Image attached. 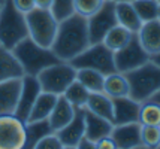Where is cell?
<instances>
[{
	"mask_svg": "<svg viewBox=\"0 0 160 149\" xmlns=\"http://www.w3.org/2000/svg\"><path fill=\"white\" fill-rule=\"evenodd\" d=\"M87 18L73 14L58 21L57 33L51 49L60 61H72L84 49L90 46Z\"/></svg>",
	"mask_w": 160,
	"mask_h": 149,
	"instance_id": "cell-1",
	"label": "cell"
},
{
	"mask_svg": "<svg viewBox=\"0 0 160 149\" xmlns=\"http://www.w3.org/2000/svg\"><path fill=\"white\" fill-rule=\"evenodd\" d=\"M12 54L20 63L24 75L28 76H38L43 69L60 61L51 48H43L30 37L21 40L12 49Z\"/></svg>",
	"mask_w": 160,
	"mask_h": 149,
	"instance_id": "cell-2",
	"label": "cell"
},
{
	"mask_svg": "<svg viewBox=\"0 0 160 149\" xmlns=\"http://www.w3.org/2000/svg\"><path fill=\"white\" fill-rule=\"evenodd\" d=\"M26 37H28L26 15L18 12L11 0H6L0 6V46L12 51Z\"/></svg>",
	"mask_w": 160,
	"mask_h": 149,
	"instance_id": "cell-3",
	"label": "cell"
},
{
	"mask_svg": "<svg viewBox=\"0 0 160 149\" xmlns=\"http://www.w3.org/2000/svg\"><path fill=\"white\" fill-rule=\"evenodd\" d=\"M130 86V95L136 101H147L160 90V67L151 60L141 67L126 73Z\"/></svg>",
	"mask_w": 160,
	"mask_h": 149,
	"instance_id": "cell-4",
	"label": "cell"
},
{
	"mask_svg": "<svg viewBox=\"0 0 160 149\" xmlns=\"http://www.w3.org/2000/svg\"><path fill=\"white\" fill-rule=\"evenodd\" d=\"M28 29V37L43 48H51L57 33L58 21L52 15L51 9L35 7L26 15Z\"/></svg>",
	"mask_w": 160,
	"mask_h": 149,
	"instance_id": "cell-5",
	"label": "cell"
},
{
	"mask_svg": "<svg viewBox=\"0 0 160 149\" xmlns=\"http://www.w3.org/2000/svg\"><path fill=\"white\" fill-rule=\"evenodd\" d=\"M36 78L42 91L51 92L54 95H63L68 86L77 79V69L68 61H58L43 69Z\"/></svg>",
	"mask_w": 160,
	"mask_h": 149,
	"instance_id": "cell-6",
	"label": "cell"
},
{
	"mask_svg": "<svg viewBox=\"0 0 160 149\" xmlns=\"http://www.w3.org/2000/svg\"><path fill=\"white\" fill-rule=\"evenodd\" d=\"M75 69H93L100 72L102 75H111L115 70L114 52L106 48L103 43H91L87 49L69 61Z\"/></svg>",
	"mask_w": 160,
	"mask_h": 149,
	"instance_id": "cell-7",
	"label": "cell"
},
{
	"mask_svg": "<svg viewBox=\"0 0 160 149\" xmlns=\"http://www.w3.org/2000/svg\"><path fill=\"white\" fill-rule=\"evenodd\" d=\"M118 24L117 15H115V2L106 0L103 6L99 9L96 14L87 18V27H88V37L90 43L103 42L106 33Z\"/></svg>",
	"mask_w": 160,
	"mask_h": 149,
	"instance_id": "cell-8",
	"label": "cell"
},
{
	"mask_svg": "<svg viewBox=\"0 0 160 149\" xmlns=\"http://www.w3.org/2000/svg\"><path fill=\"white\" fill-rule=\"evenodd\" d=\"M26 122L14 114L0 115V149H24Z\"/></svg>",
	"mask_w": 160,
	"mask_h": 149,
	"instance_id": "cell-9",
	"label": "cell"
},
{
	"mask_svg": "<svg viewBox=\"0 0 160 149\" xmlns=\"http://www.w3.org/2000/svg\"><path fill=\"white\" fill-rule=\"evenodd\" d=\"M150 55L145 52V49L141 46L139 40L136 37V33L132 37V40L126 45L124 48L114 52V63H115V70L120 73H129L141 67L142 64L150 61Z\"/></svg>",
	"mask_w": 160,
	"mask_h": 149,
	"instance_id": "cell-10",
	"label": "cell"
},
{
	"mask_svg": "<svg viewBox=\"0 0 160 149\" xmlns=\"http://www.w3.org/2000/svg\"><path fill=\"white\" fill-rule=\"evenodd\" d=\"M41 92L42 90L38 78L24 75L21 78V90L20 95H18V101H17V107H15L14 112L15 116H18L20 119L26 122L28 118V114H30V110H32V107H33L36 99Z\"/></svg>",
	"mask_w": 160,
	"mask_h": 149,
	"instance_id": "cell-11",
	"label": "cell"
},
{
	"mask_svg": "<svg viewBox=\"0 0 160 149\" xmlns=\"http://www.w3.org/2000/svg\"><path fill=\"white\" fill-rule=\"evenodd\" d=\"M112 140L117 145V149H135L141 146V124L139 122H130V124H121L114 125L111 131Z\"/></svg>",
	"mask_w": 160,
	"mask_h": 149,
	"instance_id": "cell-12",
	"label": "cell"
},
{
	"mask_svg": "<svg viewBox=\"0 0 160 149\" xmlns=\"http://www.w3.org/2000/svg\"><path fill=\"white\" fill-rule=\"evenodd\" d=\"M56 136L66 148H75L85 136V124H84V112L82 107L75 110V116L66 127L56 131Z\"/></svg>",
	"mask_w": 160,
	"mask_h": 149,
	"instance_id": "cell-13",
	"label": "cell"
},
{
	"mask_svg": "<svg viewBox=\"0 0 160 149\" xmlns=\"http://www.w3.org/2000/svg\"><path fill=\"white\" fill-rule=\"evenodd\" d=\"M112 103H114V119H112L114 125L138 122L141 106L139 101L133 100L132 97H120V99H112Z\"/></svg>",
	"mask_w": 160,
	"mask_h": 149,
	"instance_id": "cell-14",
	"label": "cell"
},
{
	"mask_svg": "<svg viewBox=\"0 0 160 149\" xmlns=\"http://www.w3.org/2000/svg\"><path fill=\"white\" fill-rule=\"evenodd\" d=\"M84 112V124H85V139L91 142H98L99 139L111 136V131L114 128V124L111 121L105 119L102 116H98L88 109L82 107Z\"/></svg>",
	"mask_w": 160,
	"mask_h": 149,
	"instance_id": "cell-15",
	"label": "cell"
},
{
	"mask_svg": "<svg viewBox=\"0 0 160 149\" xmlns=\"http://www.w3.org/2000/svg\"><path fill=\"white\" fill-rule=\"evenodd\" d=\"M136 37L150 57L160 52V21L153 20L142 22L141 29L136 31Z\"/></svg>",
	"mask_w": 160,
	"mask_h": 149,
	"instance_id": "cell-16",
	"label": "cell"
},
{
	"mask_svg": "<svg viewBox=\"0 0 160 149\" xmlns=\"http://www.w3.org/2000/svg\"><path fill=\"white\" fill-rule=\"evenodd\" d=\"M75 110L77 109L72 106L63 95H58L56 106H54V109H52V112H51L48 118V124L51 130H52V133H56L58 130H62L63 127H66L70 121L73 119Z\"/></svg>",
	"mask_w": 160,
	"mask_h": 149,
	"instance_id": "cell-17",
	"label": "cell"
},
{
	"mask_svg": "<svg viewBox=\"0 0 160 149\" xmlns=\"http://www.w3.org/2000/svg\"><path fill=\"white\" fill-rule=\"evenodd\" d=\"M21 90V79L0 84V115L14 114Z\"/></svg>",
	"mask_w": 160,
	"mask_h": 149,
	"instance_id": "cell-18",
	"label": "cell"
},
{
	"mask_svg": "<svg viewBox=\"0 0 160 149\" xmlns=\"http://www.w3.org/2000/svg\"><path fill=\"white\" fill-rule=\"evenodd\" d=\"M24 76V72L21 69L20 63L14 57L12 51L0 46V84L12 81V79H21Z\"/></svg>",
	"mask_w": 160,
	"mask_h": 149,
	"instance_id": "cell-19",
	"label": "cell"
},
{
	"mask_svg": "<svg viewBox=\"0 0 160 149\" xmlns=\"http://www.w3.org/2000/svg\"><path fill=\"white\" fill-rule=\"evenodd\" d=\"M57 99L58 95H54L51 92H45L42 91L38 99H36L35 105L32 107L30 114H28V118L26 122H35V121H45L49 118V115L52 112V109L56 106Z\"/></svg>",
	"mask_w": 160,
	"mask_h": 149,
	"instance_id": "cell-20",
	"label": "cell"
},
{
	"mask_svg": "<svg viewBox=\"0 0 160 149\" xmlns=\"http://www.w3.org/2000/svg\"><path fill=\"white\" fill-rule=\"evenodd\" d=\"M84 107L88 109L94 115L102 116L111 122L114 119V103H112L111 97H108L105 92H90L88 100Z\"/></svg>",
	"mask_w": 160,
	"mask_h": 149,
	"instance_id": "cell-21",
	"label": "cell"
},
{
	"mask_svg": "<svg viewBox=\"0 0 160 149\" xmlns=\"http://www.w3.org/2000/svg\"><path fill=\"white\" fill-rule=\"evenodd\" d=\"M115 15L120 26L130 30L132 33H136L142 26V21L136 14L132 2H115Z\"/></svg>",
	"mask_w": 160,
	"mask_h": 149,
	"instance_id": "cell-22",
	"label": "cell"
},
{
	"mask_svg": "<svg viewBox=\"0 0 160 149\" xmlns=\"http://www.w3.org/2000/svg\"><path fill=\"white\" fill-rule=\"evenodd\" d=\"M103 92L111 99H120V97H129L130 95V86L126 75L120 72H114L111 75L105 76Z\"/></svg>",
	"mask_w": 160,
	"mask_h": 149,
	"instance_id": "cell-23",
	"label": "cell"
},
{
	"mask_svg": "<svg viewBox=\"0 0 160 149\" xmlns=\"http://www.w3.org/2000/svg\"><path fill=\"white\" fill-rule=\"evenodd\" d=\"M135 36V33H132L130 30L124 29L123 26L117 24L115 27H112L106 36L103 37V45L106 48H109L112 52H117L118 49L124 48L127 43L132 40V37Z\"/></svg>",
	"mask_w": 160,
	"mask_h": 149,
	"instance_id": "cell-24",
	"label": "cell"
},
{
	"mask_svg": "<svg viewBox=\"0 0 160 149\" xmlns=\"http://www.w3.org/2000/svg\"><path fill=\"white\" fill-rule=\"evenodd\" d=\"M77 81L90 92H103L105 75L93 69H77Z\"/></svg>",
	"mask_w": 160,
	"mask_h": 149,
	"instance_id": "cell-25",
	"label": "cell"
},
{
	"mask_svg": "<svg viewBox=\"0 0 160 149\" xmlns=\"http://www.w3.org/2000/svg\"><path fill=\"white\" fill-rule=\"evenodd\" d=\"M52 130L49 127L48 119L45 121H35V122H26V145L24 149H33L35 145L42 137L51 134Z\"/></svg>",
	"mask_w": 160,
	"mask_h": 149,
	"instance_id": "cell-26",
	"label": "cell"
},
{
	"mask_svg": "<svg viewBox=\"0 0 160 149\" xmlns=\"http://www.w3.org/2000/svg\"><path fill=\"white\" fill-rule=\"evenodd\" d=\"M138 122L141 125H157V127H160V106L153 100L142 101L139 106Z\"/></svg>",
	"mask_w": 160,
	"mask_h": 149,
	"instance_id": "cell-27",
	"label": "cell"
},
{
	"mask_svg": "<svg viewBox=\"0 0 160 149\" xmlns=\"http://www.w3.org/2000/svg\"><path fill=\"white\" fill-rule=\"evenodd\" d=\"M88 95H90V91L87 88H84L77 79L68 86V90L63 92V97L69 101L75 109H81V107L85 106L87 100H88Z\"/></svg>",
	"mask_w": 160,
	"mask_h": 149,
	"instance_id": "cell-28",
	"label": "cell"
},
{
	"mask_svg": "<svg viewBox=\"0 0 160 149\" xmlns=\"http://www.w3.org/2000/svg\"><path fill=\"white\" fill-rule=\"evenodd\" d=\"M132 5L142 22L157 20V14H159L157 0H132Z\"/></svg>",
	"mask_w": 160,
	"mask_h": 149,
	"instance_id": "cell-29",
	"label": "cell"
},
{
	"mask_svg": "<svg viewBox=\"0 0 160 149\" xmlns=\"http://www.w3.org/2000/svg\"><path fill=\"white\" fill-rule=\"evenodd\" d=\"M106 0H73V11L84 18H90L103 6Z\"/></svg>",
	"mask_w": 160,
	"mask_h": 149,
	"instance_id": "cell-30",
	"label": "cell"
},
{
	"mask_svg": "<svg viewBox=\"0 0 160 149\" xmlns=\"http://www.w3.org/2000/svg\"><path fill=\"white\" fill-rule=\"evenodd\" d=\"M141 142H142V146L157 149L160 146V127L141 125Z\"/></svg>",
	"mask_w": 160,
	"mask_h": 149,
	"instance_id": "cell-31",
	"label": "cell"
},
{
	"mask_svg": "<svg viewBox=\"0 0 160 149\" xmlns=\"http://www.w3.org/2000/svg\"><path fill=\"white\" fill-rule=\"evenodd\" d=\"M51 12L56 16L57 21H62L64 18L73 15L75 14V11H73V0H54L52 6H51Z\"/></svg>",
	"mask_w": 160,
	"mask_h": 149,
	"instance_id": "cell-32",
	"label": "cell"
},
{
	"mask_svg": "<svg viewBox=\"0 0 160 149\" xmlns=\"http://www.w3.org/2000/svg\"><path fill=\"white\" fill-rule=\"evenodd\" d=\"M33 149H63V145L58 140L56 133H51V134H47L45 137H42L35 145Z\"/></svg>",
	"mask_w": 160,
	"mask_h": 149,
	"instance_id": "cell-33",
	"label": "cell"
},
{
	"mask_svg": "<svg viewBox=\"0 0 160 149\" xmlns=\"http://www.w3.org/2000/svg\"><path fill=\"white\" fill-rule=\"evenodd\" d=\"M11 2H12L15 9L24 15H27L28 12H32L36 7L35 0H11Z\"/></svg>",
	"mask_w": 160,
	"mask_h": 149,
	"instance_id": "cell-34",
	"label": "cell"
},
{
	"mask_svg": "<svg viewBox=\"0 0 160 149\" xmlns=\"http://www.w3.org/2000/svg\"><path fill=\"white\" fill-rule=\"evenodd\" d=\"M96 143V149H117V145L112 140L111 136H106V137H102L99 139Z\"/></svg>",
	"mask_w": 160,
	"mask_h": 149,
	"instance_id": "cell-35",
	"label": "cell"
},
{
	"mask_svg": "<svg viewBox=\"0 0 160 149\" xmlns=\"http://www.w3.org/2000/svg\"><path fill=\"white\" fill-rule=\"evenodd\" d=\"M75 149H96V143L88 140V139H85V137H82L81 142L75 146Z\"/></svg>",
	"mask_w": 160,
	"mask_h": 149,
	"instance_id": "cell-36",
	"label": "cell"
},
{
	"mask_svg": "<svg viewBox=\"0 0 160 149\" xmlns=\"http://www.w3.org/2000/svg\"><path fill=\"white\" fill-rule=\"evenodd\" d=\"M52 2H54V0H35V5H36V7H39V9H51Z\"/></svg>",
	"mask_w": 160,
	"mask_h": 149,
	"instance_id": "cell-37",
	"label": "cell"
},
{
	"mask_svg": "<svg viewBox=\"0 0 160 149\" xmlns=\"http://www.w3.org/2000/svg\"><path fill=\"white\" fill-rule=\"evenodd\" d=\"M150 60H151V61H153L154 64H157V66L160 67V52H157V54H154V55H153L151 58H150Z\"/></svg>",
	"mask_w": 160,
	"mask_h": 149,
	"instance_id": "cell-38",
	"label": "cell"
},
{
	"mask_svg": "<svg viewBox=\"0 0 160 149\" xmlns=\"http://www.w3.org/2000/svg\"><path fill=\"white\" fill-rule=\"evenodd\" d=\"M150 100H153V101H156V103H157V105L160 106V90H159L157 92H156V94H154V95H153V97H151Z\"/></svg>",
	"mask_w": 160,
	"mask_h": 149,
	"instance_id": "cell-39",
	"label": "cell"
},
{
	"mask_svg": "<svg viewBox=\"0 0 160 149\" xmlns=\"http://www.w3.org/2000/svg\"><path fill=\"white\" fill-rule=\"evenodd\" d=\"M135 149H150V148H147V146H142V145H141V146H138V148H135Z\"/></svg>",
	"mask_w": 160,
	"mask_h": 149,
	"instance_id": "cell-40",
	"label": "cell"
},
{
	"mask_svg": "<svg viewBox=\"0 0 160 149\" xmlns=\"http://www.w3.org/2000/svg\"><path fill=\"white\" fill-rule=\"evenodd\" d=\"M157 20L160 21V5H159V14H157Z\"/></svg>",
	"mask_w": 160,
	"mask_h": 149,
	"instance_id": "cell-41",
	"label": "cell"
},
{
	"mask_svg": "<svg viewBox=\"0 0 160 149\" xmlns=\"http://www.w3.org/2000/svg\"><path fill=\"white\" fill-rule=\"evenodd\" d=\"M114 2H132V0H114Z\"/></svg>",
	"mask_w": 160,
	"mask_h": 149,
	"instance_id": "cell-42",
	"label": "cell"
},
{
	"mask_svg": "<svg viewBox=\"0 0 160 149\" xmlns=\"http://www.w3.org/2000/svg\"><path fill=\"white\" fill-rule=\"evenodd\" d=\"M5 2H6V0H0V5H3V3H5Z\"/></svg>",
	"mask_w": 160,
	"mask_h": 149,
	"instance_id": "cell-43",
	"label": "cell"
},
{
	"mask_svg": "<svg viewBox=\"0 0 160 149\" xmlns=\"http://www.w3.org/2000/svg\"><path fill=\"white\" fill-rule=\"evenodd\" d=\"M63 149H75V148H66V146H63Z\"/></svg>",
	"mask_w": 160,
	"mask_h": 149,
	"instance_id": "cell-44",
	"label": "cell"
},
{
	"mask_svg": "<svg viewBox=\"0 0 160 149\" xmlns=\"http://www.w3.org/2000/svg\"><path fill=\"white\" fill-rule=\"evenodd\" d=\"M157 2H159V5H160V0H157Z\"/></svg>",
	"mask_w": 160,
	"mask_h": 149,
	"instance_id": "cell-45",
	"label": "cell"
},
{
	"mask_svg": "<svg viewBox=\"0 0 160 149\" xmlns=\"http://www.w3.org/2000/svg\"><path fill=\"white\" fill-rule=\"evenodd\" d=\"M157 149H160V146H159V148H157Z\"/></svg>",
	"mask_w": 160,
	"mask_h": 149,
	"instance_id": "cell-46",
	"label": "cell"
},
{
	"mask_svg": "<svg viewBox=\"0 0 160 149\" xmlns=\"http://www.w3.org/2000/svg\"><path fill=\"white\" fill-rule=\"evenodd\" d=\"M0 6H2V5H0Z\"/></svg>",
	"mask_w": 160,
	"mask_h": 149,
	"instance_id": "cell-47",
	"label": "cell"
}]
</instances>
